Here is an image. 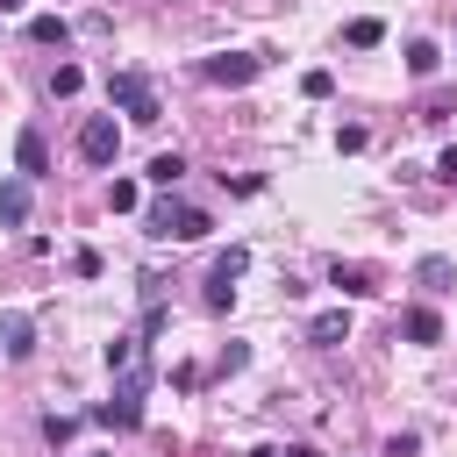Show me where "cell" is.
Wrapping results in <instances>:
<instances>
[{
    "label": "cell",
    "mask_w": 457,
    "mask_h": 457,
    "mask_svg": "<svg viewBox=\"0 0 457 457\" xmlns=\"http://www.w3.org/2000/svg\"><path fill=\"white\" fill-rule=\"evenodd\" d=\"M143 393H150V357L129 364V371H114V400H100L93 421H100V428H136V421H143Z\"/></svg>",
    "instance_id": "1"
},
{
    "label": "cell",
    "mask_w": 457,
    "mask_h": 457,
    "mask_svg": "<svg viewBox=\"0 0 457 457\" xmlns=\"http://www.w3.org/2000/svg\"><path fill=\"white\" fill-rule=\"evenodd\" d=\"M107 100H114L129 121H143V129L157 121V86H150L143 71H114V79H107Z\"/></svg>",
    "instance_id": "2"
},
{
    "label": "cell",
    "mask_w": 457,
    "mask_h": 457,
    "mask_svg": "<svg viewBox=\"0 0 457 457\" xmlns=\"http://www.w3.org/2000/svg\"><path fill=\"white\" fill-rule=\"evenodd\" d=\"M207 228H214L207 207H171V200H164V207L150 214V236H171V243H200Z\"/></svg>",
    "instance_id": "3"
},
{
    "label": "cell",
    "mask_w": 457,
    "mask_h": 457,
    "mask_svg": "<svg viewBox=\"0 0 457 457\" xmlns=\"http://www.w3.org/2000/svg\"><path fill=\"white\" fill-rule=\"evenodd\" d=\"M243 271H250V250H243V243H228V250L214 257V271H207V307H214V314L236 300V278H243Z\"/></svg>",
    "instance_id": "4"
},
{
    "label": "cell",
    "mask_w": 457,
    "mask_h": 457,
    "mask_svg": "<svg viewBox=\"0 0 457 457\" xmlns=\"http://www.w3.org/2000/svg\"><path fill=\"white\" fill-rule=\"evenodd\" d=\"M257 71H264V57H250V50H221V57H207V64H200V79H207V86H250Z\"/></svg>",
    "instance_id": "5"
},
{
    "label": "cell",
    "mask_w": 457,
    "mask_h": 457,
    "mask_svg": "<svg viewBox=\"0 0 457 457\" xmlns=\"http://www.w3.org/2000/svg\"><path fill=\"white\" fill-rule=\"evenodd\" d=\"M114 150H121V129H114V114H93V121L79 129V157H86V164H114Z\"/></svg>",
    "instance_id": "6"
},
{
    "label": "cell",
    "mask_w": 457,
    "mask_h": 457,
    "mask_svg": "<svg viewBox=\"0 0 457 457\" xmlns=\"http://www.w3.org/2000/svg\"><path fill=\"white\" fill-rule=\"evenodd\" d=\"M328 286H336V293H350V300H371V293H378V271H371V264H357V257H336V264H328Z\"/></svg>",
    "instance_id": "7"
},
{
    "label": "cell",
    "mask_w": 457,
    "mask_h": 457,
    "mask_svg": "<svg viewBox=\"0 0 457 457\" xmlns=\"http://www.w3.org/2000/svg\"><path fill=\"white\" fill-rule=\"evenodd\" d=\"M14 164H21V179H50V143H43V129H21V136H14Z\"/></svg>",
    "instance_id": "8"
},
{
    "label": "cell",
    "mask_w": 457,
    "mask_h": 457,
    "mask_svg": "<svg viewBox=\"0 0 457 457\" xmlns=\"http://www.w3.org/2000/svg\"><path fill=\"white\" fill-rule=\"evenodd\" d=\"M0 350H7L14 364H21L29 350H36V321H29L21 307H7V314H0Z\"/></svg>",
    "instance_id": "9"
},
{
    "label": "cell",
    "mask_w": 457,
    "mask_h": 457,
    "mask_svg": "<svg viewBox=\"0 0 457 457\" xmlns=\"http://www.w3.org/2000/svg\"><path fill=\"white\" fill-rule=\"evenodd\" d=\"M307 343H321V350H328V343H350V307L314 314V321H307Z\"/></svg>",
    "instance_id": "10"
},
{
    "label": "cell",
    "mask_w": 457,
    "mask_h": 457,
    "mask_svg": "<svg viewBox=\"0 0 457 457\" xmlns=\"http://www.w3.org/2000/svg\"><path fill=\"white\" fill-rule=\"evenodd\" d=\"M0 221H7V228L29 221V179H0Z\"/></svg>",
    "instance_id": "11"
},
{
    "label": "cell",
    "mask_w": 457,
    "mask_h": 457,
    "mask_svg": "<svg viewBox=\"0 0 457 457\" xmlns=\"http://www.w3.org/2000/svg\"><path fill=\"white\" fill-rule=\"evenodd\" d=\"M400 328H407V343H443V314L436 307H407Z\"/></svg>",
    "instance_id": "12"
},
{
    "label": "cell",
    "mask_w": 457,
    "mask_h": 457,
    "mask_svg": "<svg viewBox=\"0 0 457 457\" xmlns=\"http://www.w3.org/2000/svg\"><path fill=\"white\" fill-rule=\"evenodd\" d=\"M343 43H350V50H371V43H386V21H378V14H357V21L343 29Z\"/></svg>",
    "instance_id": "13"
},
{
    "label": "cell",
    "mask_w": 457,
    "mask_h": 457,
    "mask_svg": "<svg viewBox=\"0 0 457 457\" xmlns=\"http://www.w3.org/2000/svg\"><path fill=\"white\" fill-rule=\"evenodd\" d=\"M179 179H186V157H179V150H157V157H150V186H164V193H171Z\"/></svg>",
    "instance_id": "14"
},
{
    "label": "cell",
    "mask_w": 457,
    "mask_h": 457,
    "mask_svg": "<svg viewBox=\"0 0 457 457\" xmlns=\"http://www.w3.org/2000/svg\"><path fill=\"white\" fill-rule=\"evenodd\" d=\"M414 278L443 293V286H457V264H450V257H421V264H414Z\"/></svg>",
    "instance_id": "15"
},
{
    "label": "cell",
    "mask_w": 457,
    "mask_h": 457,
    "mask_svg": "<svg viewBox=\"0 0 457 457\" xmlns=\"http://www.w3.org/2000/svg\"><path fill=\"white\" fill-rule=\"evenodd\" d=\"M436 64H443L436 43H407V71H414V79H436Z\"/></svg>",
    "instance_id": "16"
},
{
    "label": "cell",
    "mask_w": 457,
    "mask_h": 457,
    "mask_svg": "<svg viewBox=\"0 0 457 457\" xmlns=\"http://www.w3.org/2000/svg\"><path fill=\"white\" fill-rule=\"evenodd\" d=\"M107 207H114V214H136V207H143V186H136V179H114V186H107Z\"/></svg>",
    "instance_id": "17"
},
{
    "label": "cell",
    "mask_w": 457,
    "mask_h": 457,
    "mask_svg": "<svg viewBox=\"0 0 457 457\" xmlns=\"http://www.w3.org/2000/svg\"><path fill=\"white\" fill-rule=\"evenodd\" d=\"M64 36H71V29H64L57 14H36V21H29V43H64Z\"/></svg>",
    "instance_id": "18"
},
{
    "label": "cell",
    "mask_w": 457,
    "mask_h": 457,
    "mask_svg": "<svg viewBox=\"0 0 457 457\" xmlns=\"http://www.w3.org/2000/svg\"><path fill=\"white\" fill-rule=\"evenodd\" d=\"M79 86H86V71H79V64H57V71H50V93H57V100H71Z\"/></svg>",
    "instance_id": "19"
},
{
    "label": "cell",
    "mask_w": 457,
    "mask_h": 457,
    "mask_svg": "<svg viewBox=\"0 0 457 457\" xmlns=\"http://www.w3.org/2000/svg\"><path fill=\"white\" fill-rule=\"evenodd\" d=\"M300 93H307V100H328V93H336V79H328V71H307V79H300Z\"/></svg>",
    "instance_id": "20"
},
{
    "label": "cell",
    "mask_w": 457,
    "mask_h": 457,
    "mask_svg": "<svg viewBox=\"0 0 457 457\" xmlns=\"http://www.w3.org/2000/svg\"><path fill=\"white\" fill-rule=\"evenodd\" d=\"M71 428H79L71 414H43V436H50V443H71Z\"/></svg>",
    "instance_id": "21"
},
{
    "label": "cell",
    "mask_w": 457,
    "mask_h": 457,
    "mask_svg": "<svg viewBox=\"0 0 457 457\" xmlns=\"http://www.w3.org/2000/svg\"><path fill=\"white\" fill-rule=\"evenodd\" d=\"M414 450H421V436H414V428H400V436L386 443V457H414Z\"/></svg>",
    "instance_id": "22"
},
{
    "label": "cell",
    "mask_w": 457,
    "mask_h": 457,
    "mask_svg": "<svg viewBox=\"0 0 457 457\" xmlns=\"http://www.w3.org/2000/svg\"><path fill=\"white\" fill-rule=\"evenodd\" d=\"M436 179H443V186H457V143H450V150L436 157Z\"/></svg>",
    "instance_id": "23"
},
{
    "label": "cell",
    "mask_w": 457,
    "mask_h": 457,
    "mask_svg": "<svg viewBox=\"0 0 457 457\" xmlns=\"http://www.w3.org/2000/svg\"><path fill=\"white\" fill-rule=\"evenodd\" d=\"M278 457H321V450H314V443H286Z\"/></svg>",
    "instance_id": "24"
},
{
    "label": "cell",
    "mask_w": 457,
    "mask_h": 457,
    "mask_svg": "<svg viewBox=\"0 0 457 457\" xmlns=\"http://www.w3.org/2000/svg\"><path fill=\"white\" fill-rule=\"evenodd\" d=\"M14 7H21V0H0V14H14Z\"/></svg>",
    "instance_id": "25"
},
{
    "label": "cell",
    "mask_w": 457,
    "mask_h": 457,
    "mask_svg": "<svg viewBox=\"0 0 457 457\" xmlns=\"http://www.w3.org/2000/svg\"><path fill=\"white\" fill-rule=\"evenodd\" d=\"M250 457H278V450H250Z\"/></svg>",
    "instance_id": "26"
}]
</instances>
